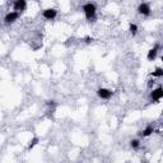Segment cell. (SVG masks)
<instances>
[{
  "label": "cell",
  "instance_id": "2",
  "mask_svg": "<svg viewBox=\"0 0 163 163\" xmlns=\"http://www.w3.org/2000/svg\"><path fill=\"white\" fill-rule=\"evenodd\" d=\"M98 96H100L101 98H103V100H108V98H111V96H112V92L108 91V89H105V88H101L98 89Z\"/></svg>",
  "mask_w": 163,
  "mask_h": 163
},
{
  "label": "cell",
  "instance_id": "1",
  "mask_svg": "<svg viewBox=\"0 0 163 163\" xmlns=\"http://www.w3.org/2000/svg\"><path fill=\"white\" fill-rule=\"evenodd\" d=\"M83 10H84V14H85V17H87L88 21H93V19L96 18V6L93 4H85V5H83Z\"/></svg>",
  "mask_w": 163,
  "mask_h": 163
},
{
  "label": "cell",
  "instance_id": "5",
  "mask_svg": "<svg viewBox=\"0 0 163 163\" xmlns=\"http://www.w3.org/2000/svg\"><path fill=\"white\" fill-rule=\"evenodd\" d=\"M57 12L55 10V9H46V10L43 12V17L46 19H54L56 17Z\"/></svg>",
  "mask_w": 163,
  "mask_h": 163
},
{
  "label": "cell",
  "instance_id": "10",
  "mask_svg": "<svg viewBox=\"0 0 163 163\" xmlns=\"http://www.w3.org/2000/svg\"><path fill=\"white\" fill-rule=\"evenodd\" d=\"M152 75H153V76H162V75H163V70H162L161 68H158L157 70H155V72L152 73Z\"/></svg>",
  "mask_w": 163,
  "mask_h": 163
},
{
  "label": "cell",
  "instance_id": "3",
  "mask_svg": "<svg viewBox=\"0 0 163 163\" xmlns=\"http://www.w3.org/2000/svg\"><path fill=\"white\" fill-rule=\"evenodd\" d=\"M138 12L140 13V14L149 15V14H151V8H149V5H148V4H145V3H143V4H140V5H139Z\"/></svg>",
  "mask_w": 163,
  "mask_h": 163
},
{
  "label": "cell",
  "instance_id": "14",
  "mask_svg": "<svg viewBox=\"0 0 163 163\" xmlns=\"http://www.w3.org/2000/svg\"><path fill=\"white\" fill-rule=\"evenodd\" d=\"M93 41V38H91V37H87L85 38V42H92Z\"/></svg>",
  "mask_w": 163,
  "mask_h": 163
},
{
  "label": "cell",
  "instance_id": "6",
  "mask_svg": "<svg viewBox=\"0 0 163 163\" xmlns=\"http://www.w3.org/2000/svg\"><path fill=\"white\" fill-rule=\"evenodd\" d=\"M18 17H19V14L17 12H12V13H9V14H6L5 22H6V23H12V22H14Z\"/></svg>",
  "mask_w": 163,
  "mask_h": 163
},
{
  "label": "cell",
  "instance_id": "8",
  "mask_svg": "<svg viewBox=\"0 0 163 163\" xmlns=\"http://www.w3.org/2000/svg\"><path fill=\"white\" fill-rule=\"evenodd\" d=\"M157 51H158V45H155V46L148 52V60H154L155 56H157Z\"/></svg>",
  "mask_w": 163,
  "mask_h": 163
},
{
  "label": "cell",
  "instance_id": "4",
  "mask_svg": "<svg viewBox=\"0 0 163 163\" xmlns=\"http://www.w3.org/2000/svg\"><path fill=\"white\" fill-rule=\"evenodd\" d=\"M152 100H154V101H158V100H161V98L163 97V89L159 87V88H157L155 91H153L152 92Z\"/></svg>",
  "mask_w": 163,
  "mask_h": 163
},
{
  "label": "cell",
  "instance_id": "13",
  "mask_svg": "<svg viewBox=\"0 0 163 163\" xmlns=\"http://www.w3.org/2000/svg\"><path fill=\"white\" fill-rule=\"evenodd\" d=\"M37 143H38V139H37V138H34V139H33V140H32V142H31V144H30V146H28V148H30V149H32V148H33L34 145L37 144Z\"/></svg>",
  "mask_w": 163,
  "mask_h": 163
},
{
  "label": "cell",
  "instance_id": "12",
  "mask_svg": "<svg viewBox=\"0 0 163 163\" xmlns=\"http://www.w3.org/2000/svg\"><path fill=\"white\" fill-rule=\"evenodd\" d=\"M130 145L133 146V148H139V140H131V142H130Z\"/></svg>",
  "mask_w": 163,
  "mask_h": 163
},
{
  "label": "cell",
  "instance_id": "7",
  "mask_svg": "<svg viewBox=\"0 0 163 163\" xmlns=\"http://www.w3.org/2000/svg\"><path fill=\"white\" fill-rule=\"evenodd\" d=\"M14 9L15 10H24L25 9V0H15Z\"/></svg>",
  "mask_w": 163,
  "mask_h": 163
},
{
  "label": "cell",
  "instance_id": "9",
  "mask_svg": "<svg viewBox=\"0 0 163 163\" xmlns=\"http://www.w3.org/2000/svg\"><path fill=\"white\" fill-rule=\"evenodd\" d=\"M153 131H154V129H153V126H148V127H146V129L144 130V131H143V133H140V135H142V136H149V135H151V134H152Z\"/></svg>",
  "mask_w": 163,
  "mask_h": 163
},
{
  "label": "cell",
  "instance_id": "11",
  "mask_svg": "<svg viewBox=\"0 0 163 163\" xmlns=\"http://www.w3.org/2000/svg\"><path fill=\"white\" fill-rule=\"evenodd\" d=\"M130 32H131V34H136V32H138V27H136V24H130Z\"/></svg>",
  "mask_w": 163,
  "mask_h": 163
}]
</instances>
